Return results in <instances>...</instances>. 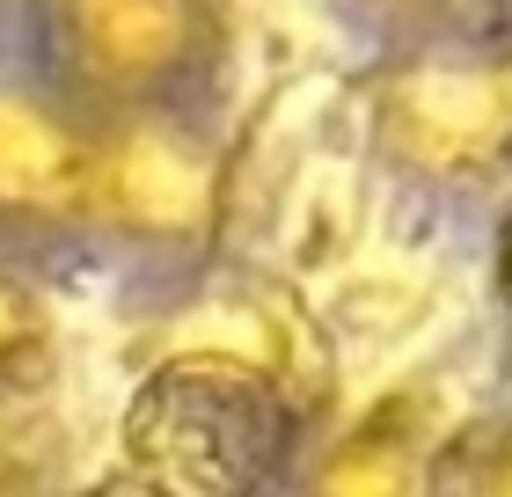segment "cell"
<instances>
[{
    "mask_svg": "<svg viewBox=\"0 0 512 497\" xmlns=\"http://www.w3.org/2000/svg\"><path fill=\"white\" fill-rule=\"evenodd\" d=\"M103 117L96 227L139 249H205L227 220V147L191 103H139Z\"/></svg>",
    "mask_w": 512,
    "mask_h": 497,
    "instance_id": "cell-4",
    "label": "cell"
},
{
    "mask_svg": "<svg viewBox=\"0 0 512 497\" xmlns=\"http://www.w3.org/2000/svg\"><path fill=\"white\" fill-rule=\"evenodd\" d=\"M366 8H381V15H417V22H425V15H447L454 0H366Z\"/></svg>",
    "mask_w": 512,
    "mask_h": 497,
    "instance_id": "cell-10",
    "label": "cell"
},
{
    "mask_svg": "<svg viewBox=\"0 0 512 497\" xmlns=\"http://www.w3.org/2000/svg\"><path fill=\"white\" fill-rule=\"evenodd\" d=\"M103 117L44 81H0V234L96 227Z\"/></svg>",
    "mask_w": 512,
    "mask_h": 497,
    "instance_id": "cell-5",
    "label": "cell"
},
{
    "mask_svg": "<svg viewBox=\"0 0 512 497\" xmlns=\"http://www.w3.org/2000/svg\"><path fill=\"white\" fill-rule=\"evenodd\" d=\"M505 59H512V44H505Z\"/></svg>",
    "mask_w": 512,
    "mask_h": 497,
    "instance_id": "cell-13",
    "label": "cell"
},
{
    "mask_svg": "<svg viewBox=\"0 0 512 497\" xmlns=\"http://www.w3.org/2000/svg\"><path fill=\"white\" fill-rule=\"evenodd\" d=\"M22 476H30V468H22L15 439H8V424H0V490H8V483H22Z\"/></svg>",
    "mask_w": 512,
    "mask_h": 497,
    "instance_id": "cell-11",
    "label": "cell"
},
{
    "mask_svg": "<svg viewBox=\"0 0 512 497\" xmlns=\"http://www.w3.org/2000/svg\"><path fill=\"white\" fill-rule=\"evenodd\" d=\"M183 329L169 344H213V351H235V359L264 366L278 388L300 402V417H322L337 395V351H330V329L315 322V307L300 300L286 278L271 271H220L213 286H198L183 300Z\"/></svg>",
    "mask_w": 512,
    "mask_h": 497,
    "instance_id": "cell-6",
    "label": "cell"
},
{
    "mask_svg": "<svg viewBox=\"0 0 512 497\" xmlns=\"http://www.w3.org/2000/svg\"><path fill=\"white\" fill-rule=\"evenodd\" d=\"M366 139L417 183H483L512 161V59L469 44H417L366 96Z\"/></svg>",
    "mask_w": 512,
    "mask_h": 497,
    "instance_id": "cell-2",
    "label": "cell"
},
{
    "mask_svg": "<svg viewBox=\"0 0 512 497\" xmlns=\"http://www.w3.org/2000/svg\"><path fill=\"white\" fill-rule=\"evenodd\" d=\"M44 74L88 110L191 103L220 59V0H37Z\"/></svg>",
    "mask_w": 512,
    "mask_h": 497,
    "instance_id": "cell-3",
    "label": "cell"
},
{
    "mask_svg": "<svg viewBox=\"0 0 512 497\" xmlns=\"http://www.w3.org/2000/svg\"><path fill=\"white\" fill-rule=\"evenodd\" d=\"M300 432H308L300 402L264 366L213 344H169L125 402L110 483L183 497L264 490L286 476Z\"/></svg>",
    "mask_w": 512,
    "mask_h": 497,
    "instance_id": "cell-1",
    "label": "cell"
},
{
    "mask_svg": "<svg viewBox=\"0 0 512 497\" xmlns=\"http://www.w3.org/2000/svg\"><path fill=\"white\" fill-rule=\"evenodd\" d=\"M498 293H505V307H512V220H505V234H498Z\"/></svg>",
    "mask_w": 512,
    "mask_h": 497,
    "instance_id": "cell-12",
    "label": "cell"
},
{
    "mask_svg": "<svg viewBox=\"0 0 512 497\" xmlns=\"http://www.w3.org/2000/svg\"><path fill=\"white\" fill-rule=\"evenodd\" d=\"M52 366V315H44L37 286L15 264H0V410L30 395Z\"/></svg>",
    "mask_w": 512,
    "mask_h": 497,
    "instance_id": "cell-9",
    "label": "cell"
},
{
    "mask_svg": "<svg viewBox=\"0 0 512 497\" xmlns=\"http://www.w3.org/2000/svg\"><path fill=\"white\" fill-rule=\"evenodd\" d=\"M439 439L447 432H432V395H388V402L366 410V424H352V432L308 468V483L315 490H359V497L417 490L432 476Z\"/></svg>",
    "mask_w": 512,
    "mask_h": 497,
    "instance_id": "cell-7",
    "label": "cell"
},
{
    "mask_svg": "<svg viewBox=\"0 0 512 497\" xmlns=\"http://www.w3.org/2000/svg\"><path fill=\"white\" fill-rule=\"evenodd\" d=\"M425 490H461V497H512V402L454 424L432 454Z\"/></svg>",
    "mask_w": 512,
    "mask_h": 497,
    "instance_id": "cell-8",
    "label": "cell"
}]
</instances>
